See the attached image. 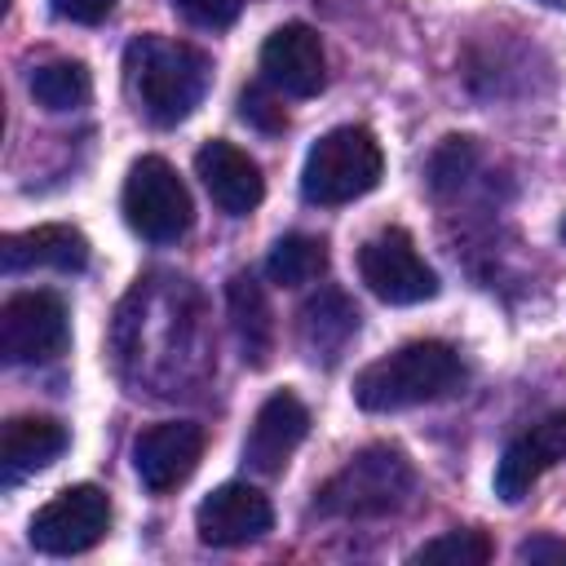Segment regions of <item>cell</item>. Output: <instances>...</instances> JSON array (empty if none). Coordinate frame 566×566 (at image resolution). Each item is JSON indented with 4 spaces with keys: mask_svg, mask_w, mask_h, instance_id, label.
<instances>
[{
    "mask_svg": "<svg viewBox=\"0 0 566 566\" xmlns=\"http://www.w3.org/2000/svg\"><path fill=\"white\" fill-rule=\"evenodd\" d=\"M124 80L142 115L159 128L181 124L208 93L212 62L203 49L168 35H137L124 49Z\"/></svg>",
    "mask_w": 566,
    "mask_h": 566,
    "instance_id": "1",
    "label": "cell"
},
{
    "mask_svg": "<svg viewBox=\"0 0 566 566\" xmlns=\"http://www.w3.org/2000/svg\"><path fill=\"white\" fill-rule=\"evenodd\" d=\"M460 380L464 367L447 340H411L354 376V402L363 411H402L451 394Z\"/></svg>",
    "mask_w": 566,
    "mask_h": 566,
    "instance_id": "2",
    "label": "cell"
},
{
    "mask_svg": "<svg viewBox=\"0 0 566 566\" xmlns=\"http://www.w3.org/2000/svg\"><path fill=\"white\" fill-rule=\"evenodd\" d=\"M416 491V469L398 447H363L358 455H349L323 486L314 509L323 517H385L394 509L407 504V495Z\"/></svg>",
    "mask_w": 566,
    "mask_h": 566,
    "instance_id": "3",
    "label": "cell"
},
{
    "mask_svg": "<svg viewBox=\"0 0 566 566\" xmlns=\"http://www.w3.org/2000/svg\"><path fill=\"white\" fill-rule=\"evenodd\" d=\"M380 172H385L380 142L358 124H340L310 146L301 168V195L318 208H336L376 190Z\"/></svg>",
    "mask_w": 566,
    "mask_h": 566,
    "instance_id": "4",
    "label": "cell"
},
{
    "mask_svg": "<svg viewBox=\"0 0 566 566\" xmlns=\"http://www.w3.org/2000/svg\"><path fill=\"white\" fill-rule=\"evenodd\" d=\"M124 221L150 239V243H177L190 221H195V203L186 181L177 177V168L159 155H142L128 177H124Z\"/></svg>",
    "mask_w": 566,
    "mask_h": 566,
    "instance_id": "5",
    "label": "cell"
},
{
    "mask_svg": "<svg viewBox=\"0 0 566 566\" xmlns=\"http://www.w3.org/2000/svg\"><path fill=\"white\" fill-rule=\"evenodd\" d=\"M106 531H111V500L93 482H75L66 491H57L31 517V544L49 557L88 553Z\"/></svg>",
    "mask_w": 566,
    "mask_h": 566,
    "instance_id": "6",
    "label": "cell"
},
{
    "mask_svg": "<svg viewBox=\"0 0 566 566\" xmlns=\"http://www.w3.org/2000/svg\"><path fill=\"white\" fill-rule=\"evenodd\" d=\"M358 279L367 283L371 296H380L389 305H416V301L438 296V274L424 265L411 234L398 226L371 234L358 248Z\"/></svg>",
    "mask_w": 566,
    "mask_h": 566,
    "instance_id": "7",
    "label": "cell"
},
{
    "mask_svg": "<svg viewBox=\"0 0 566 566\" xmlns=\"http://www.w3.org/2000/svg\"><path fill=\"white\" fill-rule=\"evenodd\" d=\"M71 318L57 292H13L0 305V354L4 363H49L66 349Z\"/></svg>",
    "mask_w": 566,
    "mask_h": 566,
    "instance_id": "8",
    "label": "cell"
},
{
    "mask_svg": "<svg viewBox=\"0 0 566 566\" xmlns=\"http://www.w3.org/2000/svg\"><path fill=\"white\" fill-rule=\"evenodd\" d=\"M203 429L195 420H159L137 433L133 442V469L150 495L177 491L203 460Z\"/></svg>",
    "mask_w": 566,
    "mask_h": 566,
    "instance_id": "9",
    "label": "cell"
},
{
    "mask_svg": "<svg viewBox=\"0 0 566 566\" xmlns=\"http://www.w3.org/2000/svg\"><path fill=\"white\" fill-rule=\"evenodd\" d=\"M274 526V509L270 500L248 486V482H221L217 491H208L195 509V531L203 544L212 548H239L261 539Z\"/></svg>",
    "mask_w": 566,
    "mask_h": 566,
    "instance_id": "10",
    "label": "cell"
},
{
    "mask_svg": "<svg viewBox=\"0 0 566 566\" xmlns=\"http://www.w3.org/2000/svg\"><path fill=\"white\" fill-rule=\"evenodd\" d=\"M261 75L270 88L287 97H314L327 84V57L323 40L305 22H283L279 31L265 35L261 44Z\"/></svg>",
    "mask_w": 566,
    "mask_h": 566,
    "instance_id": "11",
    "label": "cell"
},
{
    "mask_svg": "<svg viewBox=\"0 0 566 566\" xmlns=\"http://www.w3.org/2000/svg\"><path fill=\"white\" fill-rule=\"evenodd\" d=\"M557 460H566V411H548L504 447L495 464V495L504 504H517Z\"/></svg>",
    "mask_w": 566,
    "mask_h": 566,
    "instance_id": "12",
    "label": "cell"
},
{
    "mask_svg": "<svg viewBox=\"0 0 566 566\" xmlns=\"http://www.w3.org/2000/svg\"><path fill=\"white\" fill-rule=\"evenodd\" d=\"M305 433H310V411H305V402L292 394V389H279V394H270L261 407H256V416H252V424H248V438H243V460H248V469H256V473H283V464L292 460V451L305 442Z\"/></svg>",
    "mask_w": 566,
    "mask_h": 566,
    "instance_id": "13",
    "label": "cell"
},
{
    "mask_svg": "<svg viewBox=\"0 0 566 566\" xmlns=\"http://www.w3.org/2000/svg\"><path fill=\"white\" fill-rule=\"evenodd\" d=\"M195 172H199L203 190L212 195V203H217L221 212H230V217H248V212L265 199L261 164H256L243 146L226 142V137H212V142L199 146Z\"/></svg>",
    "mask_w": 566,
    "mask_h": 566,
    "instance_id": "14",
    "label": "cell"
},
{
    "mask_svg": "<svg viewBox=\"0 0 566 566\" xmlns=\"http://www.w3.org/2000/svg\"><path fill=\"white\" fill-rule=\"evenodd\" d=\"M35 265L62 270V274L84 270L88 265V239L75 226H62V221L4 234V243H0V270L4 274H22V270H35Z\"/></svg>",
    "mask_w": 566,
    "mask_h": 566,
    "instance_id": "15",
    "label": "cell"
},
{
    "mask_svg": "<svg viewBox=\"0 0 566 566\" xmlns=\"http://www.w3.org/2000/svg\"><path fill=\"white\" fill-rule=\"evenodd\" d=\"M66 451V424L53 416H18L0 433V478L18 482L27 473L49 469Z\"/></svg>",
    "mask_w": 566,
    "mask_h": 566,
    "instance_id": "16",
    "label": "cell"
},
{
    "mask_svg": "<svg viewBox=\"0 0 566 566\" xmlns=\"http://www.w3.org/2000/svg\"><path fill=\"white\" fill-rule=\"evenodd\" d=\"M226 305H230L234 336L243 345V363L265 367L270 363V349H274V314H270L265 287L252 274H234L226 283Z\"/></svg>",
    "mask_w": 566,
    "mask_h": 566,
    "instance_id": "17",
    "label": "cell"
},
{
    "mask_svg": "<svg viewBox=\"0 0 566 566\" xmlns=\"http://www.w3.org/2000/svg\"><path fill=\"white\" fill-rule=\"evenodd\" d=\"M354 332H358V310L349 305L345 292L327 287L314 301H305V310H301V340H305V349L314 358L318 354L323 358H336Z\"/></svg>",
    "mask_w": 566,
    "mask_h": 566,
    "instance_id": "18",
    "label": "cell"
},
{
    "mask_svg": "<svg viewBox=\"0 0 566 566\" xmlns=\"http://www.w3.org/2000/svg\"><path fill=\"white\" fill-rule=\"evenodd\" d=\"M93 93V75L84 62L75 57H62V62H44L31 71V97L44 106V111H75L84 106Z\"/></svg>",
    "mask_w": 566,
    "mask_h": 566,
    "instance_id": "19",
    "label": "cell"
},
{
    "mask_svg": "<svg viewBox=\"0 0 566 566\" xmlns=\"http://www.w3.org/2000/svg\"><path fill=\"white\" fill-rule=\"evenodd\" d=\"M270 279L283 283V287H301L310 279H318L327 270V243L314 239V234H283L274 248H270V261H265Z\"/></svg>",
    "mask_w": 566,
    "mask_h": 566,
    "instance_id": "20",
    "label": "cell"
},
{
    "mask_svg": "<svg viewBox=\"0 0 566 566\" xmlns=\"http://www.w3.org/2000/svg\"><path fill=\"white\" fill-rule=\"evenodd\" d=\"M411 562H447V566H482L491 562V539L482 531H447L411 553Z\"/></svg>",
    "mask_w": 566,
    "mask_h": 566,
    "instance_id": "21",
    "label": "cell"
},
{
    "mask_svg": "<svg viewBox=\"0 0 566 566\" xmlns=\"http://www.w3.org/2000/svg\"><path fill=\"white\" fill-rule=\"evenodd\" d=\"M469 168H473V137H447L429 159V181L438 195H447L464 181Z\"/></svg>",
    "mask_w": 566,
    "mask_h": 566,
    "instance_id": "22",
    "label": "cell"
},
{
    "mask_svg": "<svg viewBox=\"0 0 566 566\" xmlns=\"http://www.w3.org/2000/svg\"><path fill=\"white\" fill-rule=\"evenodd\" d=\"M239 115H243L248 124H256L261 133H279V128L287 124V111L279 106V97H274L265 84H248V88L239 93Z\"/></svg>",
    "mask_w": 566,
    "mask_h": 566,
    "instance_id": "23",
    "label": "cell"
},
{
    "mask_svg": "<svg viewBox=\"0 0 566 566\" xmlns=\"http://www.w3.org/2000/svg\"><path fill=\"white\" fill-rule=\"evenodd\" d=\"M172 9H177L186 22L217 31V27H230V22L239 18L243 0H172Z\"/></svg>",
    "mask_w": 566,
    "mask_h": 566,
    "instance_id": "24",
    "label": "cell"
},
{
    "mask_svg": "<svg viewBox=\"0 0 566 566\" xmlns=\"http://www.w3.org/2000/svg\"><path fill=\"white\" fill-rule=\"evenodd\" d=\"M49 4H53L57 18H66V22H84V27L111 18V9H115V0H49Z\"/></svg>",
    "mask_w": 566,
    "mask_h": 566,
    "instance_id": "25",
    "label": "cell"
},
{
    "mask_svg": "<svg viewBox=\"0 0 566 566\" xmlns=\"http://www.w3.org/2000/svg\"><path fill=\"white\" fill-rule=\"evenodd\" d=\"M517 562H531V566H539V562H566V539H557V535H531V539L517 544Z\"/></svg>",
    "mask_w": 566,
    "mask_h": 566,
    "instance_id": "26",
    "label": "cell"
},
{
    "mask_svg": "<svg viewBox=\"0 0 566 566\" xmlns=\"http://www.w3.org/2000/svg\"><path fill=\"white\" fill-rule=\"evenodd\" d=\"M539 4H548V9H566V0H539Z\"/></svg>",
    "mask_w": 566,
    "mask_h": 566,
    "instance_id": "27",
    "label": "cell"
},
{
    "mask_svg": "<svg viewBox=\"0 0 566 566\" xmlns=\"http://www.w3.org/2000/svg\"><path fill=\"white\" fill-rule=\"evenodd\" d=\"M562 239H566V217H562Z\"/></svg>",
    "mask_w": 566,
    "mask_h": 566,
    "instance_id": "28",
    "label": "cell"
}]
</instances>
